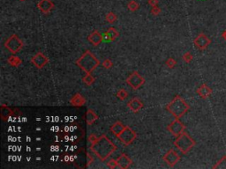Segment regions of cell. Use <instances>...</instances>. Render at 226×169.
Wrapping results in <instances>:
<instances>
[{"label":"cell","instance_id":"6da1fadb","mask_svg":"<svg viewBox=\"0 0 226 169\" xmlns=\"http://www.w3.org/2000/svg\"><path fill=\"white\" fill-rule=\"evenodd\" d=\"M117 149L118 147L116 145L113 144L105 135H102L98 138L97 141L90 146V150L102 161L106 160Z\"/></svg>","mask_w":226,"mask_h":169},{"label":"cell","instance_id":"7a4b0ae2","mask_svg":"<svg viewBox=\"0 0 226 169\" xmlns=\"http://www.w3.org/2000/svg\"><path fill=\"white\" fill-rule=\"evenodd\" d=\"M100 63V61L89 50H86L82 54V56L76 61V64L87 74H91L92 71H94L98 67Z\"/></svg>","mask_w":226,"mask_h":169},{"label":"cell","instance_id":"3957f363","mask_svg":"<svg viewBox=\"0 0 226 169\" xmlns=\"http://www.w3.org/2000/svg\"><path fill=\"white\" fill-rule=\"evenodd\" d=\"M166 109L175 118L179 119L189 111L190 107L186 102V100L183 99L181 96L177 95L174 99L168 104L167 107H166Z\"/></svg>","mask_w":226,"mask_h":169},{"label":"cell","instance_id":"277c9868","mask_svg":"<svg viewBox=\"0 0 226 169\" xmlns=\"http://www.w3.org/2000/svg\"><path fill=\"white\" fill-rule=\"evenodd\" d=\"M195 141L185 131L177 137L176 140L174 141L175 147H177V149L179 150L183 154H187V152H189L194 146H195Z\"/></svg>","mask_w":226,"mask_h":169},{"label":"cell","instance_id":"5b68a950","mask_svg":"<svg viewBox=\"0 0 226 169\" xmlns=\"http://www.w3.org/2000/svg\"><path fill=\"white\" fill-rule=\"evenodd\" d=\"M5 47L9 50L12 54L15 55L19 53L23 48V41L20 40L17 34H12L10 38L6 40L5 43Z\"/></svg>","mask_w":226,"mask_h":169},{"label":"cell","instance_id":"8992f818","mask_svg":"<svg viewBox=\"0 0 226 169\" xmlns=\"http://www.w3.org/2000/svg\"><path fill=\"white\" fill-rule=\"evenodd\" d=\"M136 138H137L136 132L128 126H126L124 130L118 136V139L120 140L122 142V144H124L125 145H131L134 140L136 139Z\"/></svg>","mask_w":226,"mask_h":169},{"label":"cell","instance_id":"52a82bcc","mask_svg":"<svg viewBox=\"0 0 226 169\" xmlns=\"http://www.w3.org/2000/svg\"><path fill=\"white\" fill-rule=\"evenodd\" d=\"M126 82L133 89L137 90L145 84V79L140 76L138 71H133L126 79Z\"/></svg>","mask_w":226,"mask_h":169},{"label":"cell","instance_id":"ba28073f","mask_svg":"<svg viewBox=\"0 0 226 169\" xmlns=\"http://www.w3.org/2000/svg\"><path fill=\"white\" fill-rule=\"evenodd\" d=\"M180 159H181V156L177 153L175 150L173 149H170V151H168L163 157L164 161H165L167 163L168 166H170V167H173L177 163H178Z\"/></svg>","mask_w":226,"mask_h":169},{"label":"cell","instance_id":"9c48e42d","mask_svg":"<svg viewBox=\"0 0 226 169\" xmlns=\"http://www.w3.org/2000/svg\"><path fill=\"white\" fill-rule=\"evenodd\" d=\"M168 130L174 136V137H178L181 133H183L186 129V126L181 122V121H179V119L174 120L171 123H170L168 125Z\"/></svg>","mask_w":226,"mask_h":169},{"label":"cell","instance_id":"30bf717a","mask_svg":"<svg viewBox=\"0 0 226 169\" xmlns=\"http://www.w3.org/2000/svg\"><path fill=\"white\" fill-rule=\"evenodd\" d=\"M194 43L197 49H199L200 50H204L209 46V44L211 43V40L205 34L201 33V34H199L198 36L194 40Z\"/></svg>","mask_w":226,"mask_h":169},{"label":"cell","instance_id":"8fae6325","mask_svg":"<svg viewBox=\"0 0 226 169\" xmlns=\"http://www.w3.org/2000/svg\"><path fill=\"white\" fill-rule=\"evenodd\" d=\"M49 58L42 54V52H38L35 56H34L31 59V63L37 68V69H42L48 63H49Z\"/></svg>","mask_w":226,"mask_h":169},{"label":"cell","instance_id":"7c38bea8","mask_svg":"<svg viewBox=\"0 0 226 169\" xmlns=\"http://www.w3.org/2000/svg\"><path fill=\"white\" fill-rule=\"evenodd\" d=\"M55 5L51 0H40L37 4V8L43 14H49L53 10Z\"/></svg>","mask_w":226,"mask_h":169},{"label":"cell","instance_id":"4fadbf2b","mask_svg":"<svg viewBox=\"0 0 226 169\" xmlns=\"http://www.w3.org/2000/svg\"><path fill=\"white\" fill-rule=\"evenodd\" d=\"M118 167L121 169H127L131 167V165L133 164V161L132 159H130L128 157L126 154L125 153H122L118 159Z\"/></svg>","mask_w":226,"mask_h":169},{"label":"cell","instance_id":"5bb4252c","mask_svg":"<svg viewBox=\"0 0 226 169\" xmlns=\"http://www.w3.org/2000/svg\"><path fill=\"white\" fill-rule=\"evenodd\" d=\"M127 107L130 109L131 111H133L134 113H138L143 108V103L139 98H133L127 103Z\"/></svg>","mask_w":226,"mask_h":169},{"label":"cell","instance_id":"9a60e30c","mask_svg":"<svg viewBox=\"0 0 226 169\" xmlns=\"http://www.w3.org/2000/svg\"><path fill=\"white\" fill-rule=\"evenodd\" d=\"M103 40V36L96 30L94 31L92 34H90L88 37V41L93 46H98Z\"/></svg>","mask_w":226,"mask_h":169},{"label":"cell","instance_id":"2e32d148","mask_svg":"<svg viewBox=\"0 0 226 169\" xmlns=\"http://www.w3.org/2000/svg\"><path fill=\"white\" fill-rule=\"evenodd\" d=\"M197 93L198 95L202 98V99H207L211 94H212V89L206 85V84H202L198 89H197Z\"/></svg>","mask_w":226,"mask_h":169},{"label":"cell","instance_id":"e0dca14e","mask_svg":"<svg viewBox=\"0 0 226 169\" xmlns=\"http://www.w3.org/2000/svg\"><path fill=\"white\" fill-rule=\"evenodd\" d=\"M70 103H71V105H73V107H82L83 105H85V103H86V99L85 98L79 93H75L71 99H70Z\"/></svg>","mask_w":226,"mask_h":169},{"label":"cell","instance_id":"ac0fdd59","mask_svg":"<svg viewBox=\"0 0 226 169\" xmlns=\"http://www.w3.org/2000/svg\"><path fill=\"white\" fill-rule=\"evenodd\" d=\"M119 36V33L118 30L114 28H110L105 33H104V40L113 41Z\"/></svg>","mask_w":226,"mask_h":169},{"label":"cell","instance_id":"d6986e66","mask_svg":"<svg viewBox=\"0 0 226 169\" xmlns=\"http://www.w3.org/2000/svg\"><path fill=\"white\" fill-rule=\"evenodd\" d=\"M125 128H126V126H125L122 122H120L119 121H118L117 122H115V123L110 128V130L111 133H113V135H115L116 137H118V135L124 130Z\"/></svg>","mask_w":226,"mask_h":169},{"label":"cell","instance_id":"ffe728a7","mask_svg":"<svg viewBox=\"0 0 226 169\" xmlns=\"http://www.w3.org/2000/svg\"><path fill=\"white\" fill-rule=\"evenodd\" d=\"M98 119V115L96 112L92 109H88L86 113V122L88 125H92L96 120Z\"/></svg>","mask_w":226,"mask_h":169},{"label":"cell","instance_id":"44dd1931","mask_svg":"<svg viewBox=\"0 0 226 169\" xmlns=\"http://www.w3.org/2000/svg\"><path fill=\"white\" fill-rule=\"evenodd\" d=\"M12 111L8 107H6L5 105H3L1 107V118L4 120V121L10 118L11 116H12Z\"/></svg>","mask_w":226,"mask_h":169},{"label":"cell","instance_id":"7402d4cb","mask_svg":"<svg viewBox=\"0 0 226 169\" xmlns=\"http://www.w3.org/2000/svg\"><path fill=\"white\" fill-rule=\"evenodd\" d=\"M7 62L12 67H19L22 63V60L20 59V57H15V56H11L10 57L7 59Z\"/></svg>","mask_w":226,"mask_h":169},{"label":"cell","instance_id":"603a6c76","mask_svg":"<svg viewBox=\"0 0 226 169\" xmlns=\"http://www.w3.org/2000/svg\"><path fill=\"white\" fill-rule=\"evenodd\" d=\"M214 169H226V155H224L220 159L215 166H213Z\"/></svg>","mask_w":226,"mask_h":169},{"label":"cell","instance_id":"cb8c5ba5","mask_svg":"<svg viewBox=\"0 0 226 169\" xmlns=\"http://www.w3.org/2000/svg\"><path fill=\"white\" fill-rule=\"evenodd\" d=\"M82 81H83V83H85L87 86H92V84H94L95 83V81H96V79L91 75V74H87L83 79H82Z\"/></svg>","mask_w":226,"mask_h":169},{"label":"cell","instance_id":"d4e9b609","mask_svg":"<svg viewBox=\"0 0 226 169\" xmlns=\"http://www.w3.org/2000/svg\"><path fill=\"white\" fill-rule=\"evenodd\" d=\"M117 19H118L117 15H116L114 12H112V11L108 12V13L106 14V16H105V20H107L110 24H113V23H115V22H116V20H117Z\"/></svg>","mask_w":226,"mask_h":169},{"label":"cell","instance_id":"484cf974","mask_svg":"<svg viewBox=\"0 0 226 169\" xmlns=\"http://www.w3.org/2000/svg\"><path fill=\"white\" fill-rule=\"evenodd\" d=\"M127 7L128 9H129V11H137L138 9L140 8V5L138 4L136 1L131 0V1L128 3Z\"/></svg>","mask_w":226,"mask_h":169},{"label":"cell","instance_id":"4316f807","mask_svg":"<svg viewBox=\"0 0 226 169\" xmlns=\"http://www.w3.org/2000/svg\"><path fill=\"white\" fill-rule=\"evenodd\" d=\"M127 96L128 93L126 90L120 89L118 90V93H117V97H118L119 99H121V100H125V99L127 98Z\"/></svg>","mask_w":226,"mask_h":169},{"label":"cell","instance_id":"83f0119b","mask_svg":"<svg viewBox=\"0 0 226 169\" xmlns=\"http://www.w3.org/2000/svg\"><path fill=\"white\" fill-rule=\"evenodd\" d=\"M165 64H166V66H167L168 68H170V69H173V68L175 67V65L177 64V62H176V60L174 59V58L170 57V58L166 61Z\"/></svg>","mask_w":226,"mask_h":169},{"label":"cell","instance_id":"f1b7e54d","mask_svg":"<svg viewBox=\"0 0 226 169\" xmlns=\"http://www.w3.org/2000/svg\"><path fill=\"white\" fill-rule=\"evenodd\" d=\"M182 58H183V60H184L186 63H191V62L193 61V59H194V57H193V55H192L190 52H186V53L183 55Z\"/></svg>","mask_w":226,"mask_h":169},{"label":"cell","instance_id":"f546056e","mask_svg":"<svg viewBox=\"0 0 226 169\" xmlns=\"http://www.w3.org/2000/svg\"><path fill=\"white\" fill-rule=\"evenodd\" d=\"M107 166H108L109 168H116L118 167V160L117 159H110L107 162Z\"/></svg>","mask_w":226,"mask_h":169},{"label":"cell","instance_id":"4dcf8cb0","mask_svg":"<svg viewBox=\"0 0 226 169\" xmlns=\"http://www.w3.org/2000/svg\"><path fill=\"white\" fill-rule=\"evenodd\" d=\"M103 66L106 69H110L112 66H113V63L110 61V59H105L103 62Z\"/></svg>","mask_w":226,"mask_h":169},{"label":"cell","instance_id":"1f68e13d","mask_svg":"<svg viewBox=\"0 0 226 169\" xmlns=\"http://www.w3.org/2000/svg\"><path fill=\"white\" fill-rule=\"evenodd\" d=\"M161 13V9L158 7V6H154L152 9H151V14L155 15V16H157Z\"/></svg>","mask_w":226,"mask_h":169},{"label":"cell","instance_id":"d6a6232c","mask_svg":"<svg viewBox=\"0 0 226 169\" xmlns=\"http://www.w3.org/2000/svg\"><path fill=\"white\" fill-rule=\"evenodd\" d=\"M88 139H89V142H90V143H91V145H92V144H95V143L97 141L98 138H97L95 134H91V135L89 137V138H88Z\"/></svg>","mask_w":226,"mask_h":169},{"label":"cell","instance_id":"836d02e7","mask_svg":"<svg viewBox=\"0 0 226 169\" xmlns=\"http://www.w3.org/2000/svg\"><path fill=\"white\" fill-rule=\"evenodd\" d=\"M147 3H148L149 5H151L152 7H154V6H157L159 1L158 0H147Z\"/></svg>","mask_w":226,"mask_h":169},{"label":"cell","instance_id":"e575fe53","mask_svg":"<svg viewBox=\"0 0 226 169\" xmlns=\"http://www.w3.org/2000/svg\"><path fill=\"white\" fill-rule=\"evenodd\" d=\"M87 156H88V166H89L93 161H94V159H93V157L92 156H90V154L88 153L87 154Z\"/></svg>","mask_w":226,"mask_h":169},{"label":"cell","instance_id":"d590c367","mask_svg":"<svg viewBox=\"0 0 226 169\" xmlns=\"http://www.w3.org/2000/svg\"><path fill=\"white\" fill-rule=\"evenodd\" d=\"M222 36H223V38L226 41V29L223 32V34H222Z\"/></svg>","mask_w":226,"mask_h":169},{"label":"cell","instance_id":"8d00e7d4","mask_svg":"<svg viewBox=\"0 0 226 169\" xmlns=\"http://www.w3.org/2000/svg\"><path fill=\"white\" fill-rule=\"evenodd\" d=\"M64 129H65V131H66V132H68V131H70V127H68V126H66Z\"/></svg>","mask_w":226,"mask_h":169},{"label":"cell","instance_id":"74e56055","mask_svg":"<svg viewBox=\"0 0 226 169\" xmlns=\"http://www.w3.org/2000/svg\"><path fill=\"white\" fill-rule=\"evenodd\" d=\"M65 160H66V161H69V160H70V156L66 155V156L65 157Z\"/></svg>","mask_w":226,"mask_h":169},{"label":"cell","instance_id":"f35d334b","mask_svg":"<svg viewBox=\"0 0 226 169\" xmlns=\"http://www.w3.org/2000/svg\"><path fill=\"white\" fill-rule=\"evenodd\" d=\"M74 159H75L74 157H73V156H70V161H72V162H73V161L74 160Z\"/></svg>","mask_w":226,"mask_h":169},{"label":"cell","instance_id":"ab89813d","mask_svg":"<svg viewBox=\"0 0 226 169\" xmlns=\"http://www.w3.org/2000/svg\"><path fill=\"white\" fill-rule=\"evenodd\" d=\"M22 120H23L22 122H27V118H26V117H23V118H22Z\"/></svg>","mask_w":226,"mask_h":169},{"label":"cell","instance_id":"60d3db41","mask_svg":"<svg viewBox=\"0 0 226 169\" xmlns=\"http://www.w3.org/2000/svg\"><path fill=\"white\" fill-rule=\"evenodd\" d=\"M27 141H28V142H30V141H31V138H30L29 137H27Z\"/></svg>","mask_w":226,"mask_h":169},{"label":"cell","instance_id":"b9f144b4","mask_svg":"<svg viewBox=\"0 0 226 169\" xmlns=\"http://www.w3.org/2000/svg\"><path fill=\"white\" fill-rule=\"evenodd\" d=\"M12 159H13V160H16V159H17V157H16V156H13V157H12Z\"/></svg>","mask_w":226,"mask_h":169},{"label":"cell","instance_id":"7bdbcfd3","mask_svg":"<svg viewBox=\"0 0 226 169\" xmlns=\"http://www.w3.org/2000/svg\"><path fill=\"white\" fill-rule=\"evenodd\" d=\"M27 151H31L30 147H29V146H28V147H27Z\"/></svg>","mask_w":226,"mask_h":169},{"label":"cell","instance_id":"ee69618b","mask_svg":"<svg viewBox=\"0 0 226 169\" xmlns=\"http://www.w3.org/2000/svg\"><path fill=\"white\" fill-rule=\"evenodd\" d=\"M66 138V140H69V139H70V138H69L68 136H66V138Z\"/></svg>","mask_w":226,"mask_h":169},{"label":"cell","instance_id":"f6af8a7d","mask_svg":"<svg viewBox=\"0 0 226 169\" xmlns=\"http://www.w3.org/2000/svg\"><path fill=\"white\" fill-rule=\"evenodd\" d=\"M30 159H31V158H30V157H28V158H27V160H28V161H29Z\"/></svg>","mask_w":226,"mask_h":169},{"label":"cell","instance_id":"bcb514c9","mask_svg":"<svg viewBox=\"0 0 226 169\" xmlns=\"http://www.w3.org/2000/svg\"><path fill=\"white\" fill-rule=\"evenodd\" d=\"M18 130H19L20 132V131H21V129H20V127H18Z\"/></svg>","mask_w":226,"mask_h":169},{"label":"cell","instance_id":"7dc6e473","mask_svg":"<svg viewBox=\"0 0 226 169\" xmlns=\"http://www.w3.org/2000/svg\"><path fill=\"white\" fill-rule=\"evenodd\" d=\"M36 150H37V151H41V148H40V147H38V148H36Z\"/></svg>","mask_w":226,"mask_h":169},{"label":"cell","instance_id":"c3c4849f","mask_svg":"<svg viewBox=\"0 0 226 169\" xmlns=\"http://www.w3.org/2000/svg\"><path fill=\"white\" fill-rule=\"evenodd\" d=\"M20 1H21V2H23V1H25V0H20Z\"/></svg>","mask_w":226,"mask_h":169}]
</instances>
